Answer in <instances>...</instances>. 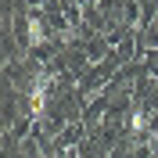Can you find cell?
<instances>
[{
	"label": "cell",
	"mask_w": 158,
	"mask_h": 158,
	"mask_svg": "<svg viewBox=\"0 0 158 158\" xmlns=\"http://www.w3.org/2000/svg\"><path fill=\"white\" fill-rule=\"evenodd\" d=\"M50 79L47 76H36V83H32V90H29V115H43L47 111V101H50Z\"/></svg>",
	"instance_id": "cell-1"
},
{
	"label": "cell",
	"mask_w": 158,
	"mask_h": 158,
	"mask_svg": "<svg viewBox=\"0 0 158 158\" xmlns=\"http://www.w3.org/2000/svg\"><path fill=\"white\" fill-rule=\"evenodd\" d=\"M129 133H133V137L151 133V122H148V111L144 108H133V115H129Z\"/></svg>",
	"instance_id": "cell-2"
},
{
	"label": "cell",
	"mask_w": 158,
	"mask_h": 158,
	"mask_svg": "<svg viewBox=\"0 0 158 158\" xmlns=\"http://www.w3.org/2000/svg\"><path fill=\"white\" fill-rule=\"evenodd\" d=\"M43 43H47V25L32 15L29 18V47H43Z\"/></svg>",
	"instance_id": "cell-3"
},
{
	"label": "cell",
	"mask_w": 158,
	"mask_h": 158,
	"mask_svg": "<svg viewBox=\"0 0 158 158\" xmlns=\"http://www.w3.org/2000/svg\"><path fill=\"white\" fill-rule=\"evenodd\" d=\"M148 144H151V151H155V158H158V129H151V133H148Z\"/></svg>",
	"instance_id": "cell-4"
}]
</instances>
